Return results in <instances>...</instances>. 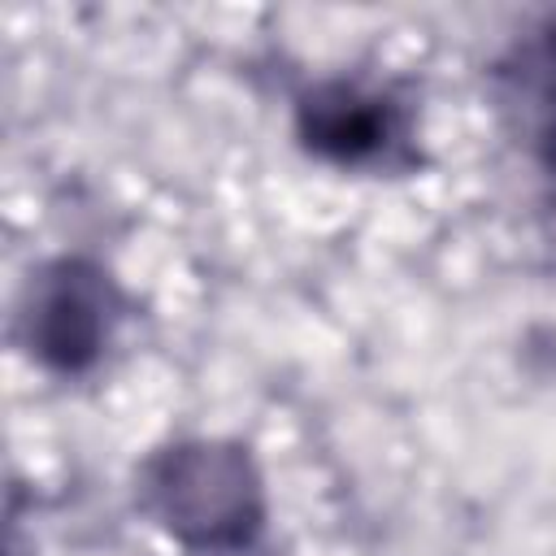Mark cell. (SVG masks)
<instances>
[{
  "mask_svg": "<svg viewBox=\"0 0 556 556\" xmlns=\"http://www.w3.org/2000/svg\"><path fill=\"white\" fill-rule=\"evenodd\" d=\"M139 508L182 547L235 556L265 526V486L239 443L182 439L139 469Z\"/></svg>",
  "mask_w": 556,
  "mask_h": 556,
  "instance_id": "1",
  "label": "cell"
},
{
  "mask_svg": "<svg viewBox=\"0 0 556 556\" xmlns=\"http://www.w3.org/2000/svg\"><path fill=\"white\" fill-rule=\"evenodd\" d=\"M117 308H122L117 287L100 265L83 256H61L43 265L26 287V304H22L26 348L56 374H83L100 361Z\"/></svg>",
  "mask_w": 556,
  "mask_h": 556,
  "instance_id": "2",
  "label": "cell"
},
{
  "mask_svg": "<svg viewBox=\"0 0 556 556\" xmlns=\"http://www.w3.org/2000/svg\"><path fill=\"white\" fill-rule=\"evenodd\" d=\"M295 126L308 152L348 169H400L413 161V122L387 91L361 83H321L300 109Z\"/></svg>",
  "mask_w": 556,
  "mask_h": 556,
  "instance_id": "3",
  "label": "cell"
},
{
  "mask_svg": "<svg viewBox=\"0 0 556 556\" xmlns=\"http://www.w3.org/2000/svg\"><path fill=\"white\" fill-rule=\"evenodd\" d=\"M495 96L513 139L530 156L556 243V17L526 30L495 65Z\"/></svg>",
  "mask_w": 556,
  "mask_h": 556,
  "instance_id": "4",
  "label": "cell"
}]
</instances>
